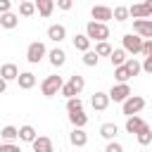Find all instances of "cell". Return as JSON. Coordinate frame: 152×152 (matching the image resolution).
<instances>
[{
  "mask_svg": "<svg viewBox=\"0 0 152 152\" xmlns=\"http://www.w3.org/2000/svg\"><path fill=\"white\" fill-rule=\"evenodd\" d=\"M69 121H71L74 128H83V126L88 124V114H86L83 109H78V112H69Z\"/></svg>",
  "mask_w": 152,
  "mask_h": 152,
  "instance_id": "18",
  "label": "cell"
},
{
  "mask_svg": "<svg viewBox=\"0 0 152 152\" xmlns=\"http://www.w3.org/2000/svg\"><path fill=\"white\" fill-rule=\"evenodd\" d=\"M90 104H93V109H97V112H104V109L109 107V93H102V90H97V93L93 95Z\"/></svg>",
  "mask_w": 152,
  "mask_h": 152,
  "instance_id": "9",
  "label": "cell"
},
{
  "mask_svg": "<svg viewBox=\"0 0 152 152\" xmlns=\"http://www.w3.org/2000/svg\"><path fill=\"white\" fill-rule=\"evenodd\" d=\"M131 17V12H128V7H124V5H119V7H114V19L116 21H126Z\"/></svg>",
  "mask_w": 152,
  "mask_h": 152,
  "instance_id": "32",
  "label": "cell"
},
{
  "mask_svg": "<svg viewBox=\"0 0 152 152\" xmlns=\"http://www.w3.org/2000/svg\"><path fill=\"white\" fill-rule=\"evenodd\" d=\"M0 152H21V147L14 145V142H7V140H5V142L0 145Z\"/></svg>",
  "mask_w": 152,
  "mask_h": 152,
  "instance_id": "36",
  "label": "cell"
},
{
  "mask_svg": "<svg viewBox=\"0 0 152 152\" xmlns=\"http://www.w3.org/2000/svg\"><path fill=\"white\" fill-rule=\"evenodd\" d=\"M128 12H131V17H133V19H150V12H147V7H145V2H138V5H131V7H128Z\"/></svg>",
  "mask_w": 152,
  "mask_h": 152,
  "instance_id": "22",
  "label": "cell"
},
{
  "mask_svg": "<svg viewBox=\"0 0 152 152\" xmlns=\"http://www.w3.org/2000/svg\"><path fill=\"white\" fill-rule=\"evenodd\" d=\"M90 17L95 19V21H109V19H114V10L112 7H107V5H95L93 10H90Z\"/></svg>",
  "mask_w": 152,
  "mask_h": 152,
  "instance_id": "6",
  "label": "cell"
},
{
  "mask_svg": "<svg viewBox=\"0 0 152 152\" xmlns=\"http://www.w3.org/2000/svg\"><path fill=\"white\" fill-rule=\"evenodd\" d=\"M145 7H147V12H150V17H152V0H145Z\"/></svg>",
  "mask_w": 152,
  "mask_h": 152,
  "instance_id": "43",
  "label": "cell"
},
{
  "mask_svg": "<svg viewBox=\"0 0 152 152\" xmlns=\"http://www.w3.org/2000/svg\"><path fill=\"white\" fill-rule=\"evenodd\" d=\"M48 38H50L52 43H62V40L66 38V28H64V24H52V26L48 28Z\"/></svg>",
  "mask_w": 152,
  "mask_h": 152,
  "instance_id": "11",
  "label": "cell"
},
{
  "mask_svg": "<svg viewBox=\"0 0 152 152\" xmlns=\"http://www.w3.org/2000/svg\"><path fill=\"white\" fill-rule=\"evenodd\" d=\"M5 90H7V81L0 76V93H5Z\"/></svg>",
  "mask_w": 152,
  "mask_h": 152,
  "instance_id": "42",
  "label": "cell"
},
{
  "mask_svg": "<svg viewBox=\"0 0 152 152\" xmlns=\"http://www.w3.org/2000/svg\"><path fill=\"white\" fill-rule=\"evenodd\" d=\"M142 36H138V33H126L124 38H121V45H124V50L128 52V55H138V52H142Z\"/></svg>",
  "mask_w": 152,
  "mask_h": 152,
  "instance_id": "3",
  "label": "cell"
},
{
  "mask_svg": "<svg viewBox=\"0 0 152 152\" xmlns=\"http://www.w3.org/2000/svg\"><path fill=\"white\" fill-rule=\"evenodd\" d=\"M135 138H138V142H140V145H150V142H152V128H150V126H145L142 131H138V133H135Z\"/></svg>",
  "mask_w": 152,
  "mask_h": 152,
  "instance_id": "29",
  "label": "cell"
},
{
  "mask_svg": "<svg viewBox=\"0 0 152 152\" xmlns=\"http://www.w3.org/2000/svg\"><path fill=\"white\" fill-rule=\"evenodd\" d=\"M19 2H26V0H19Z\"/></svg>",
  "mask_w": 152,
  "mask_h": 152,
  "instance_id": "44",
  "label": "cell"
},
{
  "mask_svg": "<svg viewBox=\"0 0 152 152\" xmlns=\"http://www.w3.org/2000/svg\"><path fill=\"white\" fill-rule=\"evenodd\" d=\"M114 78L119 81V83H126L131 76H128V71H126V66L121 64V66H114Z\"/></svg>",
  "mask_w": 152,
  "mask_h": 152,
  "instance_id": "33",
  "label": "cell"
},
{
  "mask_svg": "<svg viewBox=\"0 0 152 152\" xmlns=\"http://www.w3.org/2000/svg\"><path fill=\"white\" fill-rule=\"evenodd\" d=\"M74 48L81 50V52L90 50V38H88L86 33H76V36H74Z\"/></svg>",
  "mask_w": 152,
  "mask_h": 152,
  "instance_id": "24",
  "label": "cell"
},
{
  "mask_svg": "<svg viewBox=\"0 0 152 152\" xmlns=\"http://www.w3.org/2000/svg\"><path fill=\"white\" fill-rule=\"evenodd\" d=\"M104 152H124V147H121V142L109 140V142H107V147H104Z\"/></svg>",
  "mask_w": 152,
  "mask_h": 152,
  "instance_id": "37",
  "label": "cell"
},
{
  "mask_svg": "<svg viewBox=\"0 0 152 152\" xmlns=\"http://www.w3.org/2000/svg\"><path fill=\"white\" fill-rule=\"evenodd\" d=\"M17 83H19L21 90H31V88L36 86V74H31V71H21L19 78H17Z\"/></svg>",
  "mask_w": 152,
  "mask_h": 152,
  "instance_id": "17",
  "label": "cell"
},
{
  "mask_svg": "<svg viewBox=\"0 0 152 152\" xmlns=\"http://www.w3.org/2000/svg\"><path fill=\"white\" fill-rule=\"evenodd\" d=\"M100 135H102L104 140H114V138L119 135V126H116V124H112V121H107V124H102V126H100Z\"/></svg>",
  "mask_w": 152,
  "mask_h": 152,
  "instance_id": "19",
  "label": "cell"
},
{
  "mask_svg": "<svg viewBox=\"0 0 152 152\" xmlns=\"http://www.w3.org/2000/svg\"><path fill=\"white\" fill-rule=\"evenodd\" d=\"M59 93H62V95H64L66 100H69V97H76V90H74V86H71L69 81H66V83L62 86V90H59Z\"/></svg>",
  "mask_w": 152,
  "mask_h": 152,
  "instance_id": "35",
  "label": "cell"
},
{
  "mask_svg": "<svg viewBox=\"0 0 152 152\" xmlns=\"http://www.w3.org/2000/svg\"><path fill=\"white\" fill-rule=\"evenodd\" d=\"M112 50H114V48H112L107 40H100V43H95V52H97L100 57H109V55H112Z\"/></svg>",
  "mask_w": 152,
  "mask_h": 152,
  "instance_id": "30",
  "label": "cell"
},
{
  "mask_svg": "<svg viewBox=\"0 0 152 152\" xmlns=\"http://www.w3.org/2000/svg\"><path fill=\"white\" fill-rule=\"evenodd\" d=\"M69 142H71L74 147H86V145H88V133H86L83 128H74V131L69 133Z\"/></svg>",
  "mask_w": 152,
  "mask_h": 152,
  "instance_id": "10",
  "label": "cell"
},
{
  "mask_svg": "<svg viewBox=\"0 0 152 152\" xmlns=\"http://www.w3.org/2000/svg\"><path fill=\"white\" fill-rule=\"evenodd\" d=\"M17 24H19V14H14V12H2V14H0V26H2V28L12 31Z\"/></svg>",
  "mask_w": 152,
  "mask_h": 152,
  "instance_id": "15",
  "label": "cell"
},
{
  "mask_svg": "<svg viewBox=\"0 0 152 152\" xmlns=\"http://www.w3.org/2000/svg\"><path fill=\"white\" fill-rule=\"evenodd\" d=\"M128 95H131V86L128 83H116L109 90V100H114V102H124Z\"/></svg>",
  "mask_w": 152,
  "mask_h": 152,
  "instance_id": "7",
  "label": "cell"
},
{
  "mask_svg": "<svg viewBox=\"0 0 152 152\" xmlns=\"http://www.w3.org/2000/svg\"><path fill=\"white\" fill-rule=\"evenodd\" d=\"M86 36L90 38V40H95V43H100V40H107L109 38V26L104 24V21H88L86 24Z\"/></svg>",
  "mask_w": 152,
  "mask_h": 152,
  "instance_id": "1",
  "label": "cell"
},
{
  "mask_svg": "<svg viewBox=\"0 0 152 152\" xmlns=\"http://www.w3.org/2000/svg\"><path fill=\"white\" fill-rule=\"evenodd\" d=\"M45 55H48V48H45V43H40V40H33V43L26 48V59H28L31 64H38Z\"/></svg>",
  "mask_w": 152,
  "mask_h": 152,
  "instance_id": "5",
  "label": "cell"
},
{
  "mask_svg": "<svg viewBox=\"0 0 152 152\" xmlns=\"http://www.w3.org/2000/svg\"><path fill=\"white\" fill-rule=\"evenodd\" d=\"M142 71H145V74H152V57H145V62H142Z\"/></svg>",
  "mask_w": 152,
  "mask_h": 152,
  "instance_id": "41",
  "label": "cell"
},
{
  "mask_svg": "<svg viewBox=\"0 0 152 152\" xmlns=\"http://www.w3.org/2000/svg\"><path fill=\"white\" fill-rule=\"evenodd\" d=\"M142 55H145V57H152V38H147V40L142 43Z\"/></svg>",
  "mask_w": 152,
  "mask_h": 152,
  "instance_id": "38",
  "label": "cell"
},
{
  "mask_svg": "<svg viewBox=\"0 0 152 152\" xmlns=\"http://www.w3.org/2000/svg\"><path fill=\"white\" fill-rule=\"evenodd\" d=\"M62 86H64V81H62V76H57V74H52V76H48L43 83H40V93L45 95V97H55L59 90H62Z\"/></svg>",
  "mask_w": 152,
  "mask_h": 152,
  "instance_id": "2",
  "label": "cell"
},
{
  "mask_svg": "<svg viewBox=\"0 0 152 152\" xmlns=\"http://www.w3.org/2000/svg\"><path fill=\"white\" fill-rule=\"evenodd\" d=\"M48 57H50V64H52L55 69L64 66V62H66V52H64L62 48H55V50H50V52H48Z\"/></svg>",
  "mask_w": 152,
  "mask_h": 152,
  "instance_id": "13",
  "label": "cell"
},
{
  "mask_svg": "<svg viewBox=\"0 0 152 152\" xmlns=\"http://www.w3.org/2000/svg\"><path fill=\"white\" fill-rule=\"evenodd\" d=\"M0 135H2V140L12 142V140L19 138V128H17V126H5V128H0Z\"/></svg>",
  "mask_w": 152,
  "mask_h": 152,
  "instance_id": "26",
  "label": "cell"
},
{
  "mask_svg": "<svg viewBox=\"0 0 152 152\" xmlns=\"http://www.w3.org/2000/svg\"><path fill=\"white\" fill-rule=\"evenodd\" d=\"M124 66H126V71H128V76H138V74L142 71V64H140V62H138L135 57H128Z\"/></svg>",
  "mask_w": 152,
  "mask_h": 152,
  "instance_id": "25",
  "label": "cell"
},
{
  "mask_svg": "<svg viewBox=\"0 0 152 152\" xmlns=\"http://www.w3.org/2000/svg\"><path fill=\"white\" fill-rule=\"evenodd\" d=\"M142 107H145V97H140V95H128V97L121 102V112H124L126 116L138 114Z\"/></svg>",
  "mask_w": 152,
  "mask_h": 152,
  "instance_id": "4",
  "label": "cell"
},
{
  "mask_svg": "<svg viewBox=\"0 0 152 152\" xmlns=\"http://www.w3.org/2000/svg\"><path fill=\"white\" fill-rule=\"evenodd\" d=\"M133 31L142 38H152V19H133Z\"/></svg>",
  "mask_w": 152,
  "mask_h": 152,
  "instance_id": "8",
  "label": "cell"
},
{
  "mask_svg": "<svg viewBox=\"0 0 152 152\" xmlns=\"http://www.w3.org/2000/svg\"><path fill=\"white\" fill-rule=\"evenodd\" d=\"M36 138H38V133H36V128H33V126H28V124H26V126H21V128H19V140H24V142H33Z\"/></svg>",
  "mask_w": 152,
  "mask_h": 152,
  "instance_id": "23",
  "label": "cell"
},
{
  "mask_svg": "<svg viewBox=\"0 0 152 152\" xmlns=\"http://www.w3.org/2000/svg\"><path fill=\"white\" fill-rule=\"evenodd\" d=\"M71 5H74V0H57L59 10H71Z\"/></svg>",
  "mask_w": 152,
  "mask_h": 152,
  "instance_id": "40",
  "label": "cell"
},
{
  "mask_svg": "<svg viewBox=\"0 0 152 152\" xmlns=\"http://www.w3.org/2000/svg\"><path fill=\"white\" fill-rule=\"evenodd\" d=\"M33 152H55V147H52V140L48 138V135H38L33 142Z\"/></svg>",
  "mask_w": 152,
  "mask_h": 152,
  "instance_id": "12",
  "label": "cell"
},
{
  "mask_svg": "<svg viewBox=\"0 0 152 152\" xmlns=\"http://www.w3.org/2000/svg\"><path fill=\"white\" fill-rule=\"evenodd\" d=\"M97 62H100V55L95 50H86L83 52V64L86 66H97Z\"/></svg>",
  "mask_w": 152,
  "mask_h": 152,
  "instance_id": "28",
  "label": "cell"
},
{
  "mask_svg": "<svg viewBox=\"0 0 152 152\" xmlns=\"http://www.w3.org/2000/svg\"><path fill=\"white\" fill-rule=\"evenodd\" d=\"M2 12H12V0H0V14Z\"/></svg>",
  "mask_w": 152,
  "mask_h": 152,
  "instance_id": "39",
  "label": "cell"
},
{
  "mask_svg": "<svg viewBox=\"0 0 152 152\" xmlns=\"http://www.w3.org/2000/svg\"><path fill=\"white\" fill-rule=\"evenodd\" d=\"M83 109V100L81 97H69L66 100V112H78Z\"/></svg>",
  "mask_w": 152,
  "mask_h": 152,
  "instance_id": "34",
  "label": "cell"
},
{
  "mask_svg": "<svg viewBox=\"0 0 152 152\" xmlns=\"http://www.w3.org/2000/svg\"><path fill=\"white\" fill-rule=\"evenodd\" d=\"M33 2H36V12L40 17H50L55 10V0H33Z\"/></svg>",
  "mask_w": 152,
  "mask_h": 152,
  "instance_id": "20",
  "label": "cell"
},
{
  "mask_svg": "<svg viewBox=\"0 0 152 152\" xmlns=\"http://www.w3.org/2000/svg\"><path fill=\"white\" fill-rule=\"evenodd\" d=\"M126 59H128V52H126L124 48H116V50H112V55H109L112 66H121V64H126Z\"/></svg>",
  "mask_w": 152,
  "mask_h": 152,
  "instance_id": "21",
  "label": "cell"
},
{
  "mask_svg": "<svg viewBox=\"0 0 152 152\" xmlns=\"http://www.w3.org/2000/svg\"><path fill=\"white\" fill-rule=\"evenodd\" d=\"M19 14H21V17H33V14H36V2H31V0L19 2Z\"/></svg>",
  "mask_w": 152,
  "mask_h": 152,
  "instance_id": "27",
  "label": "cell"
},
{
  "mask_svg": "<svg viewBox=\"0 0 152 152\" xmlns=\"http://www.w3.org/2000/svg\"><path fill=\"white\" fill-rule=\"evenodd\" d=\"M0 76H2L5 81H17V78H19V69H17V64H12V62L2 64V66H0Z\"/></svg>",
  "mask_w": 152,
  "mask_h": 152,
  "instance_id": "16",
  "label": "cell"
},
{
  "mask_svg": "<svg viewBox=\"0 0 152 152\" xmlns=\"http://www.w3.org/2000/svg\"><path fill=\"white\" fill-rule=\"evenodd\" d=\"M147 124L138 116V114H133V116H126V133H138V131H142Z\"/></svg>",
  "mask_w": 152,
  "mask_h": 152,
  "instance_id": "14",
  "label": "cell"
},
{
  "mask_svg": "<svg viewBox=\"0 0 152 152\" xmlns=\"http://www.w3.org/2000/svg\"><path fill=\"white\" fill-rule=\"evenodd\" d=\"M69 83L74 86V90H76V95H78V93H81V90L86 88V78H83V76H78V74H74V76L69 78Z\"/></svg>",
  "mask_w": 152,
  "mask_h": 152,
  "instance_id": "31",
  "label": "cell"
}]
</instances>
